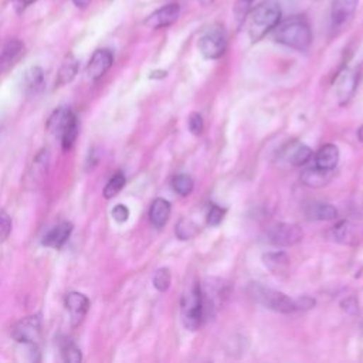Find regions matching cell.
Wrapping results in <instances>:
<instances>
[{
    "label": "cell",
    "mask_w": 363,
    "mask_h": 363,
    "mask_svg": "<svg viewBox=\"0 0 363 363\" xmlns=\"http://www.w3.org/2000/svg\"><path fill=\"white\" fill-rule=\"evenodd\" d=\"M274 40L298 51H305L312 43V31L308 20L302 16H292L279 21L274 28Z\"/></svg>",
    "instance_id": "6da1fadb"
},
{
    "label": "cell",
    "mask_w": 363,
    "mask_h": 363,
    "mask_svg": "<svg viewBox=\"0 0 363 363\" xmlns=\"http://www.w3.org/2000/svg\"><path fill=\"white\" fill-rule=\"evenodd\" d=\"M281 6L274 0L259 3L250 14L248 35L252 43L259 41L267 33L272 31L281 21Z\"/></svg>",
    "instance_id": "7a4b0ae2"
},
{
    "label": "cell",
    "mask_w": 363,
    "mask_h": 363,
    "mask_svg": "<svg viewBox=\"0 0 363 363\" xmlns=\"http://www.w3.org/2000/svg\"><path fill=\"white\" fill-rule=\"evenodd\" d=\"M247 294L255 302L264 305L268 309L281 313H292L296 311L295 301L286 296L284 292L261 285L259 282H250L247 286Z\"/></svg>",
    "instance_id": "3957f363"
},
{
    "label": "cell",
    "mask_w": 363,
    "mask_h": 363,
    "mask_svg": "<svg viewBox=\"0 0 363 363\" xmlns=\"http://www.w3.org/2000/svg\"><path fill=\"white\" fill-rule=\"evenodd\" d=\"M182 316L183 325L189 330H197L204 316L203 295L199 284L193 285L182 298Z\"/></svg>",
    "instance_id": "277c9868"
},
{
    "label": "cell",
    "mask_w": 363,
    "mask_h": 363,
    "mask_svg": "<svg viewBox=\"0 0 363 363\" xmlns=\"http://www.w3.org/2000/svg\"><path fill=\"white\" fill-rule=\"evenodd\" d=\"M227 48V38L223 27L211 26L199 38V51L207 60L220 58Z\"/></svg>",
    "instance_id": "5b68a950"
},
{
    "label": "cell",
    "mask_w": 363,
    "mask_h": 363,
    "mask_svg": "<svg viewBox=\"0 0 363 363\" xmlns=\"http://www.w3.org/2000/svg\"><path fill=\"white\" fill-rule=\"evenodd\" d=\"M11 336L18 343L30 345L33 347L37 346L41 340V320H40V318L35 316V315L23 318L21 320H18L13 326Z\"/></svg>",
    "instance_id": "8992f818"
},
{
    "label": "cell",
    "mask_w": 363,
    "mask_h": 363,
    "mask_svg": "<svg viewBox=\"0 0 363 363\" xmlns=\"http://www.w3.org/2000/svg\"><path fill=\"white\" fill-rule=\"evenodd\" d=\"M303 237V231L298 224L278 223L268 231V238L272 244L279 247H289L298 244Z\"/></svg>",
    "instance_id": "52a82bcc"
},
{
    "label": "cell",
    "mask_w": 363,
    "mask_h": 363,
    "mask_svg": "<svg viewBox=\"0 0 363 363\" xmlns=\"http://www.w3.org/2000/svg\"><path fill=\"white\" fill-rule=\"evenodd\" d=\"M48 162H50V153L47 149H43L38 152L31 163V167L26 173V184L28 189H38L45 177H47V170H48Z\"/></svg>",
    "instance_id": "ba28073f"
},
{
    "label": "cell",
    "mask_w": 363,
    "mask_h": 363,
    "mask_svg": "<svg viewBox=\"0 0 363 363\" xmlns=\"http://www.w3.org/2000/svg\"><path fill=\"white\" fill-rule=\"evenodd\" d=\"M359 0H332L330 23L333 28H342L354 16Z\"/></svg>",
    "instance_id": "9c48e42d"
},
{
    "label": "cell",
    "mask_w": 363,
    "mask_h": 363,
    "mask_svg": "<svg viewBox=\"0 0 363 363\" xmlns=\"http://www.w3.org/2000/svg\"><path fill=\"white\" fill-rule=\"evenodd\" d=\"M179 13H180V7L177 3H169L160 9H157L156 11H153L146 20L145 24L150 28H164L172 26L173 23H176V20L179 18Z\"/></svg>",
    "instance_id": "30bf717a"
},
{
    "label": "cell",
    "mask_w": 363,
    "mask_h": 363,
    "mask_svg": "<svg viewBox=\"0 0 363 363\" xmlns=\"http://www.w3.org/2000/svg\"><path fill=\"white\" fill-rule=\"evenodd\" d=\"M112 62H113V55L109 50L106 48H101V50H96L88 65H86V75L91 81H96L99 79L101 77H104L106 74V71L112 67Z\"/></svg>",
    "instance_id": "8fae6325"
},
{
    "label": "cell",
    "mask_w": 363,
    "mask_h": 363,
    "mask_svg": "<svg viewBox=\"0 0 363 363\" xmlns=\"http://www.w3.org/2000/svg\"><path fill=\"white\" fill-rule=\"evenodd\" d=\"M65 308L69 312L71 325L78 326L89 309V299L81 292H69L65 296Z\"/></svg>",
    "instance_id": "7c38bea8"
},
{
    "label": "cell",
    "mask_w": 363,
    "mask_h": 363,
    "mask_svg": "<svg viewBox=\"0 0 363 363\" xmlns=\"http://www.w3.org/2000/svg\"><path fill=\"white\" fill-rule=\"evenodd\" d=\"M357 86V72L352 68L343 69L336 78V98L340 104H347Z\"/></svg>",
    "instance_id": "4fadbf2b"
},
{
    "label": "cell",
    "mask_w": 363,
    "mask_h": 363,
    "mask_svg": "<svg viewBox=\"0 0 363 363\" xmlns=\"http://www.w3.org/2000/svg\"><path fill=\"white\" fill-rule=\"evenodd\" d=\"M77 116L75 113L67 108V106H61L58 109H55L51 116L47 121V129L52 133V135H58L61 138V135L65 132V129L72 123V121H75Z\"/></svg>",
    "instance_id": "5bb4252c"
},
{
    "label": "cell",
    "mask_w": 363,
    "mask_h": 363,
    "mask_svg": "<svg viewBox=\"0 0 363 363\" xmlns=\"http://www.w3.org/2000/svg\"><path fill=\"white\" fill-rule=\"evenodd\" d=\"M340 152L336 145L326 143L315 155V166L323 170H335L339 163Z\"/></svg>",
    "instance_id": "9a60e30c"
},
{
    "label": "cell",
    "mask_w": 363,
    "mask_h": 363,
    "mask_svg": "<svg viewBox=\"0 0 363 363\" xmlns=\"http://www.w3.org/2000/svg\"><path fill=\"white\" fill-rule=\"evenodd\" d=\"M23 43L20 40H10L6 43L0 52V74L9 71L20 58L23 52Z\"/></svg>",
    "instance_id": "2e32d148"
},
{
    "label": "cell",
    "mask_w": 363,
    "mask_h": 363,
    "mask_svg": "<svg viewBox=\"0 0 363 363\" xmlns=\"http://www.w3.org/2000/svg\"><path fill=\"white\" fill-rule=\"evenodd\" d=\"M329 235L333 241L339 242V244H346V245H353L357 242V228L356 225H353L352 223L343 220L340 223H337L335 227L330 228Z\"/></svg>",
    "instance_id": "e0dca14e"
},
{
    "label": "cell",
    "mask_w": 363,
    "mask_h": 363,
    "mask_svg": "<svg viewBox=\"0 0 363 363\" xmlns=\"http://www.w3.org/2000/svg\"><path fill=\"white\" fill-rule=\"evenodd\" d=\"M72 233V224L71 223H61L52 227L44 237H43V244L51 248H61L67 240L69 238Z\"/></svg>",
    "instance_id": "ac0fdd59"
},
{
    "label": "cell",
    "mask_w": 363,
    "mask_h": 363,
    "mask_svg": "<svg viewBox=\"0 0 363 363\" xmlns=\"http://www.w3.org/2000/svg\"><path fill=\"white\" fill-rule=\"evenodd\" d=\"M332 172L333 170H323L319 167H311L302 172L301 174V182L302 184H305L306 187H322L325 184H328L332 179Z\"/></svg>",
    "instance_id": "d6986e66"
},
{
    "label": "cell",
    "mask_w": 363,
    "mask_h": 363,
    "mask_svg": "<svg viewBox=\"0 0 363 363\" xmlns=\"http://www.w3.org/2000/svg\"><path fill=\"white\" fill-rule=\"evenodd\" d=\"M170 203L164 199H155L152 206H150V210H149V220L150 223L156 227V228H160L163 227L169 217H170Z\"/></svg>",
    "instance_id": "ffe728a7"
},
{
    "label": "cell",
    "mask_w": 363,
    "mask_h": 363,
    "mask_svg": "<svg viewBox=\"0 0 363 363\" xmlns=\"http://www.w3.org/2000/svg\"><path fill=\"white\" fill-rule=\"evenodd\" d=\"M264 265L274 274L281 275L285 274L289 268V257L284 251L267 252L262 255Z\"/></svg>",
    "instance_id": "44dd1931"
},
{
    "label": "cell",
    "mask_w": 363,
    "mask_h": 363,
    "mask_svg": "<svg viewBox=\"0 0 363 363\" xmlns=\"http://www.w3.org/2000/svg\"><path fill=\"white\" fill-rule=\"evenodd\" d=\"M45 84L44 72L40 67H31L24 74V88L28 94H38Z\"/></svg>",
    "instance_id": "7402d4cb"
},
{
    "label": "cell",
    "mask_w": 363,
    "mask_h": 363,
    "mask_svg": "<svg viewBox=\"0 0 363 363\" xmlns=\"http://www.w3.org/2000/svg\"><path fill=\"white\" fill-rule=\"evenodd\" d=\"M77 71H78V61L74 55H67L64 62L61 64V68L58 71V75H57V86H61V85H65L68 82H71L74 79V77L77 75Z\"/></svg>",
    "instance_id": "603a6c76"
},
{
    "label": "cell",
    "mask_w": 363,
    "mask_h": 363,
    "mask_svg": "<svg viewBox=\"0 0 363 363\" xmlns=\"http://www.w3.org/2000/svg\"><path fill=\"white\" fill-rule=\"evenodd\" d=\"M312 157V150L303 143H295L289 147L286 159L294 166H302Z\"/></svg>",
    "instance_id": "cb8c5ba5"
},
{
    "label": "cell",
    "mask_w": 363,
    "mask_h": 363,
    "mask_svg": "<svg viewBox=\"0 0 363 363\" xmlns=\"http://www.w3.org/2000/svg\"><path fill=\"white\" fill-rule=\"evenodd\" d=\"M308 216L315 220L329 221L337 216V210L329 203H312Z\"/></svg>",
    "instance_id": "d4e9b609"
},
{
    "label": "cell",
    "mask_w": 363,
    "mask_h": 363,
    "mask_svg": "<svg viewBox=\"0 0 363 363\" xmlns=\"http://www.w3.org/2000/svg\"><path fill=\"white\" fill-rule=\"evenodd\" d=\"M174 233L180 240H190L199 233V227L190 218H180L176 224Z\"/></svg>",
    "instance_id": "484cf974"
},
{
    "label": "cell",
    "mask_w": 363,
    "mask_h": 363,
    "mask_svg": "<svg viewBox=\"0 0 363 363\" xmlns=\"http://www.w3.org/2000/svg\"><path fill=\"white\" fill-rule=\"evenodd\" d=\"M172 186H173V190H174L177 194H180V196H189V194L193 191L194 183H193V179H191L189 174L180 173V174H177V176L173 177Z\"/></svg>",
    "instance_id": "4316f807"
},
{
    "label": "cell",
    "mask_w": 363,
    "mask_h": 363,
    "mask_svg": "<svg viewBox=\"0 0 363 363\" xmlns=\"http://www.w3.org/2000/svg\"><path fill=\"white\" fill-rule=\"evenodd\" d=\"M125 182H126V179H125V176H123L122 172L115 173V174L109 179V182L106 183V186L104 187V197H105V199H112V197H115V196L122 190V187L125 186Z\"/></svg>",
    "instance_id": "83f0119b"
},
{
    "label": "cell",
    "mask_w": 363,
    "mask_h": 363,
    "mask_svg": "<svg viewBox=\"0 0 363 363\" xmlns=\"http://www.w3.org/2000/svg\"><path fill=\"white\" fill-rule=\"evenodd\" d=\"M172 282V274L169 268H159L153 275V285L159 292H166Z\"/></svg>",
    "instance_id": "f1b7e54d"
},
{
    "label": "cell",
    "mask_w": 363,
    "mask_h": 363,
    "mask_svg": "<svg viewBox=\"0 0 363 363\" xmlns=\"http://www.w3.org/2000/svg\"><path fill=\"white\" fill-rule=\"evenodd\" d=\"M61 353H62L64 360L69 362V363H78L82 359L79 347L75 343H72L71 340L64 342V345L61 346Z\"/></svg>",
    "instance_id": "f546056e"
},
{
    "label": "cell",
    "mask_w": 363,
    "mask_h": 363,
    "mask_svg": "<svg viewBox=\"0 0 363 363\" xmlns=\"http://www.w3.org/2000/svg\"><path fill=\"white\" fill-rule=\"evenodd\" d=\"M77 135H78V119L72 121V123L65 129V132L61 135V145L62 147L67 150V149H71L72 145L75 143L77 140Z\"/></svg>",
    "instance_id": "4dcf8cb0"
},
{
    "label": "cell",
    "mask_w": 363,
    "mask_h": 363,
    "mask_svg": "<svg viewBox=\"0 0 363 363\" xmlns=\"http://www.w3.org/2000/svg\"><path fill=\"white\" fill-rule=\"evenodd\" d=\"M254 0H238L234 6V14L238 23H242L245 20V17L248 16L250 10H251V4Z\"/></svg>",
    "instance_id": "1f68e13d"
},
{
    "label": "cell",
    "mask_w": 363,
    "mask_h": 363,
    "mask_svg": "<svg viewBox=\"0 0 363 363\" xmlns=\"http://www.w3.org/2000/svg\"><path fill=\"white\" fill-rule=\"evenodd\" d=\"M10 233H11V218L4 210H0V242L6 241Z\"/></svg>",
    "instance_id": "d6a6232c"
},
{
    "label": "cell",
    "mask_w": 363,
    "mask_h": 363,
    "mask_svg": "<svg viewBox=\"0 0 363 363\" xmlns=\"http://www.w3.org/2000/svg\"><path fill=\"white\" fill-rule=\"evenodd\" d=\"M187 126H189V130L193 135H200L203 132V128H204V122H203L201 115L197 113V112H191V115L189 116Z\"/></svg>",
    "instance_id": "836d02e7"
},
{
    "label": "cell",
    "mask_w": 363,
    "mask_h": 363,
    "mask_svg": "<svg viewBox=\"0 0 363 363\" xmlns=\"http://www.w3.org/2000/svg\"><path fill=\"white\" fill-rule=\"evenodd\" d=\"M224 213H225L224 208H221L218 206H211L208 210V214H207L208 225H218L224 217Z\"/></svg>",
    "instance_id": "e575fe53"
},
{
    "label": "cell",
    "mask_w": 363,
    "mask_h": 363,
    "mask_svg": "<svg viewBox=\"0 0 363 363\" xmlns=\"http://www.w3.org/2000/svg\"><path fill=\"white\" fill-rule=\"evenodd\" d=\"M112 217L118 221V223H123L129 218V208L123 204H116L112 208Z\"/></svg>",
    "instance_id": "d590c367"
},
{
    "label": "cell",
    "mask_w": 363,
    "mask_h": 363,
    "mask_svg": "<svg viewBox=\"0 0 363 363\" xmlns=\"http://www.w3.org/2000/svg\"><path fill=\"white\" fill-rule=\"evenodd\" d=\"M294 301H295V308H296V311L311 309V308H313V305H315V299L311 298V296H306V295H303V296H301V298H296V299H294Z\"/></svg>",
    "instance_id": "8d00e7d4"
},
{
    "label": "cell",
    "mask_w": 363,
    "mask_h": 363,
    "mask_svg": "<svg viewBox=\"0 0 363 363\" xmlns=\"http://www.w3.org/2000/svg\"><path fill=\"white\" fill-rule=\"evenodd\" d=\"M34 1H37V0H13V4H14V7H16V10L20 13V11H23L26 7H28L30 4H33Z\"/></svg>",
    "instance_id": "74e56055"
},
{
    "label": "cell",
    "mask_w": 363,
    "mask_h": 363,
    "mask_svg": "<svg viewBox=\"0 0 363 363\" xmlns=\"http://www.w3.org/2000/svg\"><path fill=\"white\" fill-rule=\"evenodd\" d=\"M72 3L78 7V9H86L91 3V0H72Z\"/></svg>",
    "instance_id": "f35d334b"
},
{
    "label": "cell",
    "mask_w": 363,
    "mask_h": 363,
    "mask_svg": "<svg viewBox=\"0 0 363 363\" xmlns=\"http://www.w3.org/2000/svg\"><path fill=\"white\" fill-rule=\"evenodd\" d=\"M201 6H208V4H211L213 3V0H197Z\"/></svg>",
    "instance_id": "ab89813d"
},
{
    "label": "cell",
    "mask_w": 363,
    "mask_h": 363,
    "mask_svg": "<svg viewBox=\"0 0 363 363\" xmlns=\"http://www.w3.org/2000/svg\"><path fill=\"white\" fill-rule=\"evenodd\" d=\"M359 139L363 142V126L359 129Z\"/></svg>",
    "instance_id": "60d3db41"
}]
</instances>
